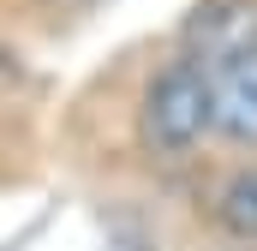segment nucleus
Returning a JSON list of instances; mask_svg holds the SVG:
<instances>
[{
  "label": "nucleus",
  "mask_w": 257,
  "mask_h": 251,
  "mask_svg": "<svg viewBox=\"0 0 257 251\" xmlns=\"http://www.w3.org/2000/svg\"><path fill=\"white\" fill-rule=\"evenodd\" d=\"M138 144L150 162H192L209 144V78L186 54L150 72L138 96Z\"/></svg>",
  "instance_id": "nucleus-1"
},
{
  "label": "nucleus",
  "mask_w": 257,
  "mask_h": 251,
  "mask_svg": "<svg viewBox=\"0 0 257 251\" xmlns=\"http://www.w3.org/2000/svg\"><path fill=\"white\" fill-rule=\"evenodd\" d=\"M180 54L203 72L257 54V0H203L180 30Z\"/></svg>",
  "instance_id": "nucleus-2"
},
{
  "label": "nucleus",
  "mask_w": 257,
  "mask_h": 251,
  "mask_svg": "<svg viewBox=\"0 0 257 251\" xmlns=\"http://www.w3.org/2000/svg\"><path fill=\"white\" fill-rule=\"evenodd\" d=\"M203 78H209V138L227 150H257V54H239Z\"/></svg>",
  "instance_id": "nucleus-3"
},
{
  "label": "nucleus",
  "mask_w": 257,
  "mask_h": 251,
  "mask_svg": "<svg viewBox=\"0 0 257 251\" xmlns=\"http://www.w3.org/2000/svg\"><path fill=\"white\" fill-rule=\"evenodd\" d=\"M209 215H215V227L227 239L257 245V168H233L209 197Z\"/></svg>",
  "instance_id": "nucleus-4"
}]
</instances>
